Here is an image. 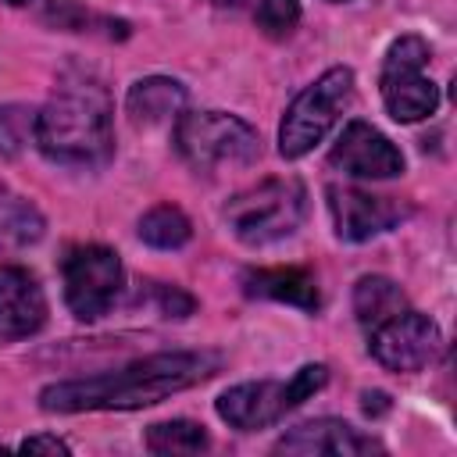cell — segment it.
I'll list each match as a JSON object with an SVG mask.
<instances>
[{
  "label": "cell",
  "instance_id": "obj_2",
  "mask_svg": "<svg viewBox=\"0 0 457 457\" xmlns=\"http://www.w3.org/2000/svg\"><path fill=\"white\" fill-rule=\"evenodd\" d=\"M111 96L96 79H64L36 114V146L54 164L100 168L114 154Z\"/></svg>",
  "mask_w": 457,
  "mask_h": 457
},
{
  "label": "cell",
  "instance_id": "obj_21",
  "mask_svg": "<svg viewBox=\"0 0 457 457\" xmlns=\"http://www.w3.org/2000/svg\"><path fill=\"white\" fill-rule=\"evenodd\" d=\"M300 21V0H261L257 4V29L271 39H282Z\"/></svg>",
  "mask_w": 457,
  "mask_h": 457
},
{
  "label": "cell",
  "instance_id": "obj_16",
  "mask_svg": "<svg viewBox=\"0 0 457 457\" xmlns=\"http://www.w3.org/2000/svg\"><path fill=\"white\" fill-rule=\"evenodd\" d=\"M43 236V214L7 186H0V250H25Z\"/></svg>",
  "mask_w": 457,
  "mask_h": 457
},
{
  "label": "cell",
  "instance_id": "obj_23",
  "mask_svg": "<svg viewBox=\"0 0 457 457\" xmlns=\"http://www.w3.org/2000/svg\"><path fill=\"white\" fill-rule=\"evenodd\" d=\"M214 4H221V7H236L239 0H214Z\"/></svg>",
  "mask_w": 457,
  "mask_h": 457
},
{
  "label": "cell",
  "instance_id": "obj_5",
  "mask_svg": "<svg viewBox=\"0 0 457 457\" xmlns=\"http://www.w3.org/2000/svg\"><path fill=\"white\" fill-rule=\"evenodd\" d=\"M328 378L325 364H303L289 382H243L218 396V418L228 421L239 432H257L264 425H275L282 414L300 407L307 396H314Z\"/></svg>",
  "mask_w": 457,
  "mask_h": 457
},
{
  "label": "cell",
  "instance_id": "obj_1",
  "mask_svg": "<svg viewBox=\"0 0 457 457\" xmlns=\"http://www.w3.org/2000/svg\"><path fill=\"white\" fill-rule=\"evenodd\" d=\"M218 353L207 350H179V353H154L132 361L114 371H100L89 378L54 382L39 393L43 411H136L168 400L218 371Z\"/></svg>",
  "mask_w": 457,
  "mask_h": 457
},
{
  "label": "cell",
  "instance_id": "obj_10",
  "mask_svg": "<svg viewBox=\"0 0 457 457\" xmlns=\"http://www.w3.org/2000/svg\"><path fill=\"white\" fill-rule=\"evenodd\" d=\"M328 164L353 179H393L403 171V154L393 146L389 136H382L368 121H350L339 143L332 146Z\"/></svg>",
  "mask_w": 457,
  "mask_h": 457
},
{
  "label": "cell",
  "instance_id": "obj_19",
  "mask_svg": "<svg viewBox=\"0 0 457 457\" xmlns=\"http://www.w3.org/2000/svg\"><path fill=\"white\" fill-rule=\"evenodd\" d=\"M189 218L171 204H161L139 218V239L157 250H179L189 239Z\"/></svg>",
  "mask_w": 457,
  "mask_h": 457
},
{
  "label": "cell",
  "instance_id": "obj_13",
  "mask_svg": "<svg viewBox=\"0 0 457 457\" xmlns=\"http://www.w3.org/2000/svg\"><path fill=\"white\" fill-rule=\"evenodd\" d=\"M46 321V296L25 268L0 264V339H25Z\"/></svg>",
  "mask_w": 457,
  "mask_h": 457
},
{
  "label": "cell",
  "instance_id": "obj_3",
  "mask_svg": "<svg viewBox=\"0 0 457 457\" xmlns=\"http://www.w3.org/2000/svg\"><path fill=\"white\" fill-rule=\"evenodd\" d=\"M307 214V189L296 179H264L225 204L232 236L246 246H268L300 228Z\"/></svg>",
  "mask_w": 457,
  "mask_h": 457
},
{
  "label": "cell",
  "instance_id": "obj_11",
  "mask_svg": "<svg viewBox=\"0 0 457 457\" xmlns=\"http://www.w3.org/2000/svg\"><path fill=\"white\" fill-rule=\"evenodd\" d=\"M382 443L364 436L361 428L339 421V418H314L303 421L296 428H289L278 443L275 453H300V457H318V453H332V457H357V453H378Z\"/></svg>",
  "mask_w": 457,
  "mask_h": 457
},
{
  "label": "cell",
  "instance_id": "obj_18",
  "mask_svg": "<svg viewBox=\"0 0 457 457\" xmlns=\"http://www.w3.org/2000/svg\"><path fill=\"white\" fill-rule=\"evenodd\" d=\"M211 439L204 432V425L175 418V421H161L146 428V450L150 453H200L207 450Z\"/></svg>",
  "mask_w": 457,
  "mask_h": 457
},
{
  "label": "cell",
  "instance_id": "obj_4",
  "mask_svg": "<svg viewBox=\"0 0 457 457\" xmlns=\"http://www.w3.org/2000/svg\"><path fill=\"white\" fill-rule=\"evenodd\" d=\"M175 146L179 154L200 168V171H214V168H243L253 164L261 154V139L257 132L225 111H189L179 118L175 125Z\"/></svg>",
  "mask_w": 457,
  "mask_h": 457
},
{
  "label": "cell",
  "instance_id": "obj_20",
  "mask_svg": "<svg viewBox=\"0 0 457 457\" xmlns=\"http://www.w3.org/2000/svg\"><path fill=\"white\" fill-rule=\"evenodd\" d=\"M29 143H36V111L21 104H4L0 107V154L18 157Z\"/></svg>",
  "mask_w": 457,
  "mask_h": 457
},
{
  "label": "cell",
  "instance_id": "obj_9",
  "mask_svg": "<svg viewBox=\"0 0 457 457\" xmlns=\"http://www.w3.org/2000/svg\"><path fill=\"white\" fill-rule=\"evenodd\" d=\"M439 328L428 314L403 307L400 314L378 321L368 336L371 357L389 371H421L439 353Z\"/></svg>",
  "mask_w": 457,
  "mask_h": 457
},
{
  "label": "cell",
  "instance_id": "obj_24",
  "mask_svg": "<svg viewBox=\"0 0 457 457\" xmlns=\"http://www.w3.org/2000/svg\"><path fill=\"white\" fill-rule=\"evenodd\" d=\"M7 4H25V0H7Z\"/></svg>",
  "mask_w": 457,
  "mask_h": 457
},
{
  "label": "cell",
  "instance_id": "obj_14",
  "mask_svg": "<svg viewBox=\"0 0 457 457\" xmlns=\"http://www.w3.org/2000/svg\"><path fill=\"white\" fill-rule=\"evenodd\" d=\"M243 286L250 296H264V300H278V303H293L303 311L318 307V286L314 275L303 268H261V271H246Z\"/></svg>",
  "mask_w": 457,
  "mask_h": 457
},
{
  "label": "cell",
  "instance_id": "obj_12",
  "mask_svg": "<svg viewBox=\"0 0 457 457\" xmlns=\"http://www.w3.org/2000/svg\"><path fill=\"white\" fill-rule=\"evenodd\" d=\"M328 211L336 221V236L350 243H364L371 236L389 232L400 221V207L389 196H371L364 189H328Z\"/></svg>",
  "mask_w": 457,
  "mask_h": 457
},
{
  "label": "cell",
  "instance_id": "obj_6",
  "mask_svg": "<svg viewBox=\"0 0 457 457\" xmlns=\"http://www.w3.org/2000/svg\"><path fill=\"white\" fill-rule=\"evenodd\" d=\"M353 93V71L350 68H328L318 82H311L286 111L282 129H278V154L296 161L303 154H311L328 129L336 125V118L343 114V107L350 104Z\"/></svg>",
  "mask_w": 457,
  "mask_h": 457
},
{
  "label": "cell",
  "instance_id": "obj_7",
  "mask_svg": "<svg viewBox=\"0 0 457 457\" xmlns=\"http://www.w3.org/2000/svg\"><path fill=\"white\" fill-rule=\"evenodd\" d=\"M428 43L418 36H400L382 61L378 89L382 104L396 121H421L439 107V89L425 71Z\"/></svg>",
  "mask_w": 457,
  "mask_h": 457
},
{
  "label": "cell",
  "instance_id": "obj_22",
  "mask_svg": "<svg viewBox=\"0 0 457 457\" xmlns=\"http://www.w3.org/2000/svg\"><path fill=\"white\" fill-rule=\"evenodd\" d=\"M18 450H25V453H68V443L57 436H29Z\"/></svg>",
  "mask_w": 457,
  "mask_h": 457
},
{
  "label": "cell",
  "instance_id": "obj_8",
  "mask_svg": "<svg viewBox=\"0 0 457 457\" xmlns=\"http://www.w3.org/2000/svg\"><path fill=\"white\" fill-rule=\"evenodd\" d=\"M61 271H64V300L75 318L96 321L114 307L121 293V261L114 250L96 243L75 246L68 250Z\"/></svg>",
  "mask_w": 457,
  "mask_h": 457
},
{
  "label": "cell",
  "instance_id": "obj_17",
  "mask_svg": "<svg viewBox=\"0 0 457 457\" xmlns=\"http://www.w3.org/2000/svg\"><path fill=\"white\" fill-rule=\"evenodd\" d=\"M407 307L400 286L393 278H382V275H364L353 289V311H357V321L364 328H375L378 321L400 314Z\"/></svg>",
  "mask_w": 457,
  "mask_h": 457
},
{
  "label": "cell",
  "instance_id": "obj_15",
  "mask_svg": "<svg viewBox=\"0 0 457 457\" xmlns=\"http://www.w3.org/2000/svg\"><path fill=\"white\" fill-rule=\"evenodd\" d=\"M186 104V89L182 82L175 79H164V75H150V79H139L132 89H129V114L143 125H157V121H168L182 111Z\"/></svg>",
  "mask_w": 457,
  "mask_h": 457
}]
</instances>
